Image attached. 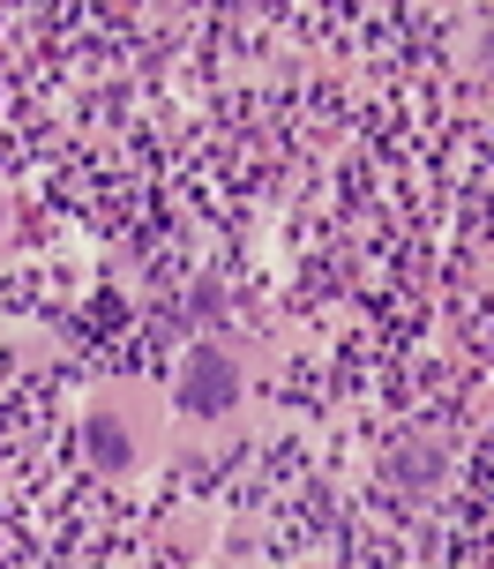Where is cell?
<instances>
[{
    "mask_svg": "<svg viewBox=\"0 0 494 569\" xmlns=\"http://www.w3.org/2000/svg\"><path fill=\"white\" fill-rule=\"evenodd\" d=\"M232 397H240V360L218 352V344H195L188 368H180V405L218 419V413H232Z\"/></svg>",
    "mask_w": 494,
    "mask_h": 569,
    "instance_id": "obj_1",
    "label": "cell"
},
{
    "mask_svg": "<svg viewBox=\"0 0 494 569\" xmlns=\"http://www.w3.org/2000/svg\"><path fill=\"white\" fill-rule=\"evenodd\" d=\"M90 457H98L106 472H128V464H135V435H120L113 419L98 413V419H90Z\"/></svg>",
    "mask_w": 494,
    "mask_h": 569,
    "instance_id": "obj_2",
    "label": "cell"
}]
</instances>
